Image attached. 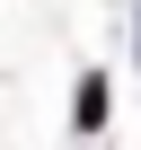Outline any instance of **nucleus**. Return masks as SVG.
Returning a JSON list of instances; mask_svg holds the SVG:
<instances>
[{
  "label": "nucleus",
  "mask_w": 141,
  "mask_h": 150,
  "mask_svg": "<svg viewBox=\"0 0 141 150\" xmlns=\"http://www.w3.org/2000/svg\"><path fill=\"white\" fill-rule=\"evenodd\" d=\"M97 115H106V80H80V132H97Z\"/></svg>",
  "instance_id": "nucleus-1"
}]
</instances>
